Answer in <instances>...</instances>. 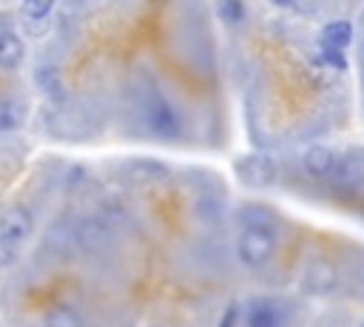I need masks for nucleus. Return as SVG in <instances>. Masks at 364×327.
Masks as SVG:
<instances>
[{"mask_svg":"<svg viewBox=\"0 0 364 327\" xmlns=\"http://www.w3.org/2000/svg\"><path fill=\"white\" fill-rule=\"evenodd\" d=\"M236 247H239V256H242L245 264L259 267V264H264L273 256V250H276V233L270 227H264V225H250V227L242 230Z\"/></svg>","mask_w":364,"mask_h":327,"instance_id":"f257e3e1","label":"nucleus"},{"mask_svg":"<svg viewBox=\"0 0 364 327\" xmlns=\"http://www.w3.org/2000/svg\"><path fill=\"white\" fill-rule=\"evenodd\" d=\"M31 227H34V219H31L28 208H23V205H14L0 216V236L14 245L23 242L31 233Z\"/></svg>","mask_w":364,"mask_h":327,"instance_id":"f03ea898","label":"nucleus"},{"mask_svg":"<svg viewBox=\"0 0 364 327\" xmlns=\"http://www.w3.org/2000/svg\"><path fill=\"white\" fill-rule=\"evenodd\" d=\"M304 282H307V287L316 290V293H327V290H333L336 282H338L336 264L327 262V259H316V262H310V267H307V273H304Z\"/></svg>","mask_w":364,"mask_h":327,"instance_id":"7ed1b4c3","label":"nucleus"},{"mask_svg":"<svg viewBox=\"0 0 364 327\" xmlns=\"http://www.w3.org/2000/svg\"><path fill=\"white\" fill-rule=\"evenodd\" d=\"M353 40V26L347 20H333L321 28V48L324 51H344Z\"/></svg>","mask_w":364,"mask_h":327,"instance_id":"20e7f679","label":"nucleus"},{"mask_svg":"<svg viewBox=\"0 0 364 327\" xmlns=\"http://www.w3.org/2000/svg\"><path fill=\"white\" fill-rule=\"evenodd\" d=\"M304 168H307L313 176H327V173L336 168V156H333L330 148L313 145V148H307V154H304Z\"/></svg>","mask_w":364,"mask_h":327,"instance_id":"39448f33","label":"nucleus"},{"mask_svg":"<svg viewBox=\"0 0 364 327\" xmlns=\"http://www.w3.org/2000/svg\"><path fill=\"white\" fill-rule=\"evenodd\" d=\"M26 57V45L17 34H0V68L11 71L23 63Z\"/></svg>","mask_w":364,"mask_h":327,"instance_id":"423d86ee","label":"nucleus"},{"mask_svg":"<svg viewBox=\"0 0 364 327\" xmlns=\"http://www.w3.org/2000/svg\"><path fill=\"white\" fill-rule=\"evenodd\" d=\"M247 327H282V310L270 301H253L247 313Z\"/></svg>","mask_w":364,"mask_h":327,"instance_id":"0eeeda50","label":"nucleus"},{"mask_svg":"<svg viewBox=\"0 0 364 327\" xmlns=\"http://www.w3.org/2000/svg\"><path fill=\"white\" fill-rule=\"evenodd\" d=\"M245 168H247V173H242V176H245L247 185H267L273 179V173H276V168L264 156H247L239 165V171H245Z\"/></svg>","mask_w":364,"mask_h":327,"instance_id":"6e6552de","label":"nucleus"},{"mask_svg":"<svg viewBox=\"0 0 364 327\" xmlns=\"http://www.w3.org/2000/svg\"><path fill=\"white\" fill-rule=\"evenodd\" d=\"M151 125H154V131H159V134H165V136H176V131H179V119H176V114L168 108V105H154V111H151Z\"/></svg>","mask_w":364,"mask_h":327,"instance_id":"1a4fd4ad","label":"nucleus"},{"mask_svg":"<svg viewBox=\"0 0 364 327\" xmlns=\"http://www.w3.org/2000/svg\"><path fill=\"white\" fill-rule=\"evenodd\" d=\"M46 327H82V318L74 307L68 304H57L46 313Z\"/></svg>","mask_w":364,"mask_h":327,"instance_id":"9d476101","label":"nucleus"},{"mask_svg":"<svg viewBox=\"0 0 364 327\" xmlns=\"http://www.w3.org/2000/svg\"><path fill=\"white\" fill-rule=\"evenodd\" d=\"M48 11H51V0H28V3H23V14H26V17L40 20V17H46Z\"/></svg>","mask_w":364,"mask_h":327,"instance_id":"9b49d317","label":"nucleus"},{"mask_svg":"<svg viewBox=\"0 0 364 327\" xmlns=\"http://www.w3.org/2000/svg\"><path fill=\"white\" fill-rule=\"evenodd\" d=\"M17 108L11 105V102H0V131H9V128H14L17 125Z\"/></svg>","mask_w":364,"mask_h":327,"instance_id":"f8f14e48","label":"nucleus"},{"mask_svg":"<svg viewBox=\"0 0 364 327\" xmlns=\"http://www.w3.org/2000/svg\"><path fill=\"white\" fill-rule=\"evenodd\" d=\"M219 14H222L228 23H239V20H242V6L233 3V0H230V3H222V6H219Z\"/></svg>","mask_w":364,"mask_h":327,"instance_id":"ddd939ff","label":"nucleus"},{"mask_svg":"<svg viewBox=\"0 0 364 327\" xmlns=\"http://www.w3.org/2000/svg\"><path fill=\"white\" fill-rule=\"evenodd\" d=\"M17 245L14 242H9V239H3L0 236V267H6V264H11L14 262V256H17V250H14Z\"/></svg>","mask_w":364,"mask_h":327,"instance_id":"4468645a","label":"nucleus"},{"mask_svg":"<svg viewBox=\"0 0 364 327\" xmlns=\"http://www.w3.org/2000/svg\"><path fill=\"white\" fill-rule=\"evenodd\" d=\"M321 60H324L327 65H333V68H344V65H347L344 51H324V48H321Z\"/></svg>","mask_w":364,"mask_h":327,"instance_id":"2eb2a0df","label":"nucleus"},{"mask_svg":"<svg viewBox=\"0 0 364 327\" xmlns=\"http://www.w3.org/2000/svg\"><path fill=\"white\" fill-rule=\"evenodd\" d=\"M233 321H236V304H230V307L225 310V316H222L219 327H233Z\"/></svg>","mask_w":364,"mask_h":327,"instance_id":"dca6fc26","label":"nucleus"}]
</instances>
